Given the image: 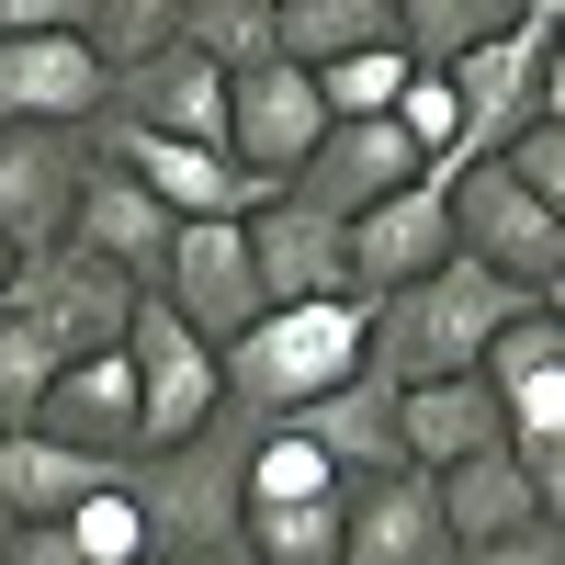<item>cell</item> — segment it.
I'll use <instances>...</instances> for the list:
<instances>
[{
	"label": "cell",
	"mask_w": 565,
	"mask_h": 565,
	"mask_svg": "<svg viewBox=\"0 0 565 565\" xmlns=\"http://www.w3.org/2000/svg\"><path fill=\"white\" fill-rule=\"evenodd\" d=\"M23 430H57V441H79V452H114V463H125V452H136V373H125V340L57 362Z\"/></svg>",
	"instance_id": "ffe728a7"
},
{
	"label": "cell",
	"mask_w": 565,
	"mask_h": 565,
	"mask_svg": "<svg viewBox=\"0 0 565 565\" xmlns=\"http://www.w3.org/2000/svg\"><path fill=\"white\" fill-rule=\"evenodd\" d=\"M340 565H452L430 463H385V476H340Z\"/></svg>",
	"instance_id": "8fae6325"
},
{
	"label": "cell",
	"mask_w": 565,
	"mask_h": 565,
	"mask_svg": "<svg viewBox=\"0 0 565 565\" xmlns=\"http://www.w3.org/2000/svg\"><path fill=\"white\" fill-rule=\"evenodd\" d=\"M204 565H260V554H249V543H226V554H204Z\"/></svg>",
	"instance_id": "f35d334b"
},
{
	"label": "cell",
	"mask_w": 565,
	"mask_h": 565,
	"mask_svg": "<svg viewBox=\"0 0 565 565\" xmlns=\"http://www.w3.org/2000/svg\"><path fill=\"white\" fill-rule=\"evenodd\" d=\"M114 476H125L114 452H79L57 430H0V521H57V509H79Z\"/></svg>",
	"instance_id": "7402d4cb"
},
{
	"label": "cell",
	"mask_w": 565,
	"mask_h": 565,
	"mask_svg": "<svg viewBox=\"0 0 565 565\" xmlns=\"http://www.w3.org/2000/svg\"><path fill=\"white\" fill-rule=\"evenodd\" d=\"M0 34H90V0H0Z\"/></svg>",
	"instance_id": "8d00e7d4"
},
{
	"label": "cell",
	"mask_w": 565,
	"mask_h": 565,
	"mask_svg": "<svg viewBox=\"0 0 565 565\" xmlns=\"http://www.w3.org/2000/svg\"><path fill=\"white\" fill-rule=\"evenodd\" d=\"M0 565H79L68 521H0Z\"/></svg>",
	"instance_id": "d590c367"
},
{
	"label": "cell",
	"mask_w": 565,
	"mask_h": 565,
	"mask_svg": "<svg viewBox=\"0 0 565 565\" xmlns=\"http://www.w3.org/2000/svg\"><path fill=\"white\" fill-rule=\"evenodd\" d=\"M441 204H452V249H476L487 271L521 282V295H565V204L521 193L498 159H452Z\"/></svg>",
	"instance_id": "277c9868"
},
{
	"label": "cell",
	"mask_w": 565,
	"mask_h": 565,
	"mask_svg": "<svg viewBox=\"0 0 565 565\" xmlns=\"http://www.w3.org/2000/svg\"><path fill=\"white\" fill-rule=\"evenodd\" d=\"M249 441H260V418H249V407H215V418H193L181 441L125 452V498H136V521H148L159 554L204 565V554L238 543V509H249Z\"/></svg>",
	"instance_id": "7a4b0ae2"
},
{
	"label": "cell",
	"mask_w": 565,
	"mask_h": 565,
	"mask_svg": "<svg viewBox=\"0 0 565 565\" xmlns=\"http://www.w3.org/2000/svg\"><path fill=\"white\" fill-rule=\"evenodd\" d=\"M543 295H521L509 271H487L476 249H441L430 271L385 282V295H362V362L385 373V385H418V373H476V351L498 340V317H521Z\"/></svg>",
	"instance_id": "6da1fadb"
},
{
	"label": "cell",
	"mask_w": 565,
	"mask_h": 565,
	"mask_svg": "<svg viewBox=\"0 0 565 565\" xmlns=\"http://www.w3.org/2000/svg\"><path fill=\"white\" fill-rule=\"evenodd\" d=\"M282 418H295L340 476H385V463H407V441H396V385H385L373 362L340 373V385H317L306 407H282Z\"/></svg>",
	"instance_id": "44dd1931"
},
{
	"label": "cell",
	"mask_w": 565,
	"mask_h": 565,
	"mask_svg": "<svg viewBox=\"0 0 565 565\" xmlns=\"http://www.w3.org/2000/svg\"><path fill=\"white\" fill-rule=\"evenodd\" d=\"M90 148L125 159L170 215H249V204L271 193L260 170H238L226 148H204V136H159V125H125V114H90Z\"/></svg>",
	"instance_id": "9c48e42d"
},
{
	"label": "cell",
	"mask_w": 565,
	"mask_h": 565,
	"mask_svg": "<svg viewBox=\"0 0 565 565\" xmlns=\"http://www.w3.org/2000/svg\"><path fill=\"white\" fill-rule=\"evenodd\" d=\"M57 521H68L79 565H136V554H148V521H136V498H125V476H114V487H90L79 509H57Z\"/></svg>",
	"instance_id": "f546056e"
},
{
	"label": "cell",
	"mask_w": 565,
	"mask_h": 565,
	"mask_svg": "<svg viewBox=\"0 0 565 565\" xmlns=\"http://www.w3.org/2000/svg\"><path fill=\"white\" fill-rule=\"evenodd\" d=\"M114 103V57L90 34H0V125H90Z\"/></svg>",
	"instance_id": "7c38bea8"
},
{
	"label": "cell",
	"mask_w": 565,
	"mask_h": 565,
	"mask_svg": "<svg viewBox=\"0 0 565 565\" xmlns=\"http://www.w3.org/2000/svg\"><path fill=\"white\" fill-rule=\"evenodd\" d=\"M418 170H430V159L396 136V114H328L282 193H306L317 215H362L373 193H396V181H418Z\"/></svg>",
	"instance_id": "5bb4252c"
},
{
	"label": "cell",
	"mask_w": 565,
	"mask_h": 565,
	"mask_svg": "<svg viewBox=\"0 0 565 565\" xmlns=\"http://www.w3.org/2000/svg\"><path fill=\"white\" fill-rule=\"evenodd\" d=\"M396 441H407V463H452V452L498 441L487 373H418V385H396Z\"/></svg>",
	"instance_id": "603a6c76"
},
{
	"label": "cell",
	"mask_w": 565,
	"mask_h": 565,
	"mask_svg": "<svg viewBox=\"0 0 565 565\" xmlns=\"http://www.w3.org/2000/svg\"><path fill=\"white\" fill-rule=\"evenodd\" d=\"M317 125H328V103H317V79H306L295 57L226 68V159L260 170L271 193H282V181H295V159L317 148Z\"/></svg>",
	"instance_id": "30bf717a"
},
{
	"label": "cell",
	"mask_w": 565,
	"mask_h": 565,
	"mask_svg": "<svg viewBox=\"0 0 565 565\" xmlns=\"http://www.w3.org/2000/svg\"><path fill=\"white\" fill-rule=\"evenodd\" d=\"M521 193H543V204H565V114H532V125H509L498 148H487Z\"/></svg>",
	"instance_id": "1f68e13d"
},
{
	"label": "cell",
	"mask_w": 565,
	"mask_h": 565,
	"mask_svg": "<svg viewBox=\"0 0 565 565\" xmlns=\"http://www.w3.org/2000/svg\"><path fill=\"white\" fill-rule=\"evenodd\" d=\"M430 498H441V532H452V554H463V543H498V532H521V521H565V509L532 487V463L509 452V441H476V452L430 463Z\"/></svg>",
	"instance_id": "d6986e66"
},
{
	"label": "cell",
	"mask_w": 565,
	"mask_h": 565,
	"mask_svg": "<svg viewBox=\"0 0 565 565\" xmlns=\"http://www.w3.org/2000/svg\"><path fill=\"white\" fill-rule=\"evenodd\" d=\"M170 23H181V0H90V45H103L114 68L136 57V45H159Z\"/></svg>",
	"instance_id": "836d02e7"
},
{
	"label": "cell",
	"mask_w": 565,
	"mask_h": 565,
	"mask_svg": "<svg viewBox=\"0 0 565 565\" xmlns=\"http://www.w3.org/2000/svg\"><path fill=\"white\" fill-rule=\"evenodd\" d=\"M441 159L418 170V181H396V193H373L362 215H340V238H351V295H385V282H407V271H430L441 249H452V204H441Z\"/></svg>",
	"instance_id": "9a60e30c"
},
{
	"label": "cell",
	"mask_w": 565,
	"mask_h": 565,
	"mask_svg": "<svg viewBox=\"0 0 565 565\" xmlns=\"http://www.w3.org/2000/svg\"><path fill=\"white\" fill-rule=\"evenodd\" d=\"M170 226H181V215L148 193V181H136L125 159H103V148H90V170H79V204H68V238H79L90 260H114L125 282H159Z\"/></svg>",
	"instance_id": "ac0fdd59"
},
{
	"label": "cell",
	"mask_w": 565,
	"mask_h": 565,
	"mask_svg": "<svg viewBox=\"0 0 565 565\" xmlns=\"http://www.w3.org/2000/svg\"><path fill=\"white\" fill-rule=\"evenodd\" d=\"M385 114H396V136H407L418 159H441V170L463 159V103H452V79H441V68H418V57H407V79H396V103H385Z\"/></svg>",
	"instance_id": "83f0119b"
},
{
	"label": "cell",
	"mask_w": 565,
	"mask_h": 565,
	"mask_svg": "<svg viewBox=\"0 0 565 565\" xmlns=\"http://www.w3.org/2000/svg\"><path fill=\"white\" fill-rule=\"evenodd\" d=\"M362 295H295V306H260L238 340L215 351L226 373V407H249V418H282V407H306L317 385H340V373H362Z\"/></svg>",
	"instance_id": "3957f363"
},
{
	"label": "cell",
	"mask_w": 565,
	"mask_h": 565,
	"mask_svg": "<svg viewBox=\"0 0 565 565\" xmlns=\"http://www.w3.org/2000/svg\"><path fill=\"white\" fill-rule=\"evenodd\" d=\"M159 295L181 306V328H204L226 351L260 317V271H249V215H181L159 249Z\"/></svg>",
	"instance_id": "ba28073f"
},
{
	"label": "cell",
	"mask_w": 565,
	"mask_h": 565,
	"mask_svg": "<svg viewBox=\"0 0 565 565\" xmlns=\"http://www.w3.org/2000/svg\"><path fill=\"white\" fill-rule=\"evenodd\" d=\"M170 34L204 45L215 68H249V57H271V0H181Z\"/></svg>",
	"instance_id": "f1b7e54d"
},
{
	"label": "cell",
	"mask_w": 565,
	"mask_h": 565,
	"mask_svg": "<svg viewBox=\"0 0 565 565\" xmlns=\"http://www.w3.org/2000/svg\"><path fill=\"white\" fill-rule=\"evenodd\" d=\"M351 45H396V0H271V57L328 68Z\"/></svg>",
	"instance_id": "cb8c5ba5"
},
{
	"label": "cell",
	"mask_w": 565,
	"mask_h": 565,
	"mask_svg": "<svg viewBox=\"0 0 565 565\" xmlns=\"http://www.w3.org/2000/svg\"><path fill=\"white\" fill-rule=\"evenodd\" d=\"M249 271H260V306L351 295V238H340V215H317L306 193H260L249 204Z\"/></svg>",
	"instance_id": "e0dca14e"
},
{
	"label": "cell",
	"mask_w": 565,
	"mask_h": 565,
	"mask_svg": "<svg viewBox=\"0 0 565 565\" xmlns=\"http://www.w3.org/2000/svg\"><path fill=\"white\" fill-rule=\"evenodd\" d=\"M136 565H181V554H159V543H148V554H136Z\"/></svg>",
	"instance_id": "60d3db41"
},
{
	"label": "cell",
	"mask_w": 565,
	"mask_h": 565,
	"mask_svg": "<svg viewBox=\"0 0 565 565\" xmlns=\"http://www.w3.org/2000/svg\"><path fill=\"white\" fill-rule=\"evenodd\" d=\"M340 487V463H328L295 418H260V441H249V498H328Z\"/></svg>",
	"instance_id": "4316f807"
},
{
	"label": "cell",
	"mask_w": 565,
	"mask_h": 565,
	"mask_svg": "<svg viewBox=\"0 0 565 565\" xmlns=\"http://www.w3.org/2000/svg\"><path fill=\"white\" fill-rule=\"evenodd\" d=\"M238 543L260 565H340V487H328V498H249Z\"/></svg>",
	"instance_id": "d4e9b609"
},
{
	"label": "cell",
	"mask_w": 565,
	"mask_h": 565,
	"mask_svg": "<svg viewBox=\"0 0 565 565\" xmlns=\"http://www.w3.org/2000/svg\"><path fill=\"white\" fill-rule=\"evenodd\" d=\"M79 170H90V125H0V238L12 249L68 238Z\"/></svg>",
	"instance_id": "4fadbf2b"
},
{
	"label": "cell",
	"mask_w": 565,
	"mask_h": 565,
	"mask_svg": "<svg viewBox=\"0 0 565 565\" xmlns=\"http://www.w3.org/2000/svg\"><path fill=\"white\" fill-rule=\"evenodd\" d=\"M441 79H452V103H463V159H487L509 125L565 114V34L498 23V34L463 45V57H441Z\"/></svg>",
	"instance_id": "52a82bcc"
},
{
	"label": "cell",
	"mask_w": 565,
	"mask_h": 565,
	"mask_svg": "<svg viewBox=\"0 0 565 565\" xmlns=\"http://www.w3.org/2000/svg\"><path fill=\"white\" fill-rule=\"evenodd\" d=\"M12 260H23V249H12V238H0V282H12Z\"/></svg>",
	"instance_id": "ab89813d"
},
{
	"label": "cell",
	"mask_w": 565,
	"mask_h": 565,
	"mask_svg": "<svg viewBox=\"0 0 565 565\" xmlns=\"http://www.w3.org/2000/svg\"><path fill=\"white\" fill-rule=\"evenodd\" d=\"M498 23H521L509 0H396V45L418 68H441V57H463L476 34H498Z\"/></svg>",
	"instance_id": "484cf974"
},
{
	"label": "cell",
	"mask_w": 565,
	"mask_h": 565,
	"mask_svg": "<svg viewBox=\"0 0 565 565\" xmlns=\"http://www.w3.org/2000/svg\"><path fill=\"white\" fill-rule=\"evenodd\" d=\"M306 79H317L328 114H385L396 79H407V45H351V57H328V68H306Z\"/></svg>",
	"instance_id": "4dcf8cb0"
},
{
	"label": "cell",
	"mask_w": 565,
	"mask_h": 565,
	"mask_svg": "<svg viewBox=\"0 0 565 565\" xmlns=\"http://www.w3.org/2000/svg\"><path fill=\"white\" fill-rule=\"evenodd\" d=\"M0 306H12V317L34 328V340L57 351V362H79V351H114V340H125L136 282H125L114 260H90L79 238H45V249H23V260H12Z\"/></svg>",
	"instance_id": "8992f818"
},
{
	"label": "cell",
	"mask_w": 565,
	"mask_h": 565,
	"mask_svg": "<svg viewBox=\"0 0 565 565\" xmlns=\"http://www.w3.org/2000/svg\"><path fill=\"white\" fill-rule=\"evenodd\" d=\"M452 565H565V532L554 521H521V532H498V543H463Z\"/></svg>",
	"instance_id": "e575fe53"
},
{
	"label": "cell",
	"mask_w": 565,
	"mask_h": 565,
	"mask_svg": "<svg viewBox=\"0 0 565 565\" xmlns=\"http://www.w3.org/2000/svg\"><path fill=\"white\" fill-rule=\"evenodd\" d=\"M509 12H521L532 34H565V0H509Z\"/></svg>",
	"instance_id": "74e56055"
},
{
	"label": "cell",
	"mask_w": 565,
	"mask_h": 565,
	"mask_svg": "<svg viewBox=\"0 0 565 565\" xmlns=\"http://www.w3.org/2000/svg\"><path fill=\"white\" fill-rule=\"evenodd\" d=\"M103 114H125V125H159V136H204V148H226V68L204 57V45L159 34V45H136V57L114 68V103H103Z\"/></svg>",
	"instance_id": "2e32d148"
},
{
	"label": "cell",
	"mask_w": 565,
	"mask_h": 565,
	"mask_svg": "<svg viewBox=\"0 0 565 565\" xmlns=\"http://www.w3.org/2000/svg\"><path fill=\"white\" fill-rule=\"evenodd\" d=\"M45 373H57V351H45L34 328H23L12 306H0V430H23V418H34V396H45Z\"/></svg>",
	"instance_id": "d6a6232c"
},
{
	"label": "cell",
	"mask_w": 565,
	"mask_h": 565,
	"mask_svg": "<svg viewBox=\"0 0 565 565\" xmlns=\"http://www.w3.org/2000/svg\"><path fill=\"white\" fill-rule=\"evenodd\" d=\"M125 373H136V452H148V441H181L193 418L226 407L215 340H204V328H181V306L159 295V282H136V306H125Z\"/></svg>",
	"instance_id": "5b68a950"
}]
</instances>
